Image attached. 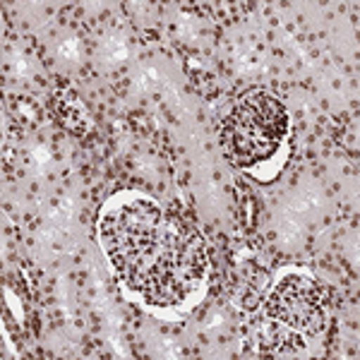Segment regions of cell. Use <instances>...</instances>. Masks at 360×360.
<instances>
[{"label":"cell","instance_id":"3","mask_svg":"<svg viewBox=\"0 0 360 360\" xmlns=\"http://www.w3.org/2000/svg\"><path fill=\"white\" fill-rule=\"evenodd\" d=\"M269 315L300 334H315L324 324V295L312 278L288 274L269 295Z\"/></svg>","mask_w":360,"mask_h":360},{"label":"cell","instance_id":"2","mask_svg":"<svg viewBox=\"0 0 360 360\" xmlns=\"http://www.w3.org/2000/svg\"><path fill=\"white\" fill-rule=\"evenodd\" d=\"M288 135V113L276 96L250 91L233 106L221 127L224 152L236 166H255L271 159Z\"/></svg>","mask_w":360,"mask_h":360},{"label":"cell","instance_id":"1","mask_svg":"<svg viewBox=\"0 0 360 360\" xmlns=\"http://www.w3.org/2000/svg\"><path fill=\"white\" fill-rule=\"evenodd\" d=\"M164 214L149 197L132 195L113 202L98 221V240L115 274L127 288L137 281L144 266L152 262L161 238Z\"/></svg>","mask_w":360,"mask_h":360}]
</instances>
